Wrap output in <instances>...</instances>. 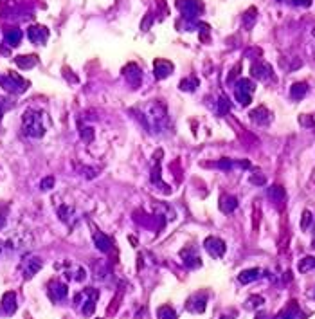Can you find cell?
Returning a JSON list of instances; mask_svg holds the SVG:
<instances>
[{"label":"cell","mask_w":315,"mask_h":319,"mask_svg":"<svg viewBox=\"0 0 315 319\" xmlns=\"http://www.w3.org/2000/svg\"><path fill=\"white\" fill-rule=\"evenodd\" d=\"M81 137L87 141V143H90V141H92V137H94V132H92L90 128H85V130L81 132Z\"/></svg>","instance_id":"29"},{"label":"cell","mask_w":315,"mask_h":319,"mask_svg":"<svg viewBox=\"0 0 315 319\" xmlns=\"http://www.w3.org/2000/svg\"><path fill=\"white\" fill-rule=\"evenodd\" d=\"M236 206H238V200L234 197H231V195H225V197H221L220 200V209L223 211V213H233L234 209H236Z\"/></svg>","instance_id":"16"},{"label":"cell","mask_w":315,"mask_h":319,"mask_svg":"<svg viewBox=\"0 0 315 319\" xmlns=\"http://www.w3.org/2000/svg\"><path fill=\"white\" fill-rule=\"evenodd\" d=\"M20 36H22V34H20L18 29H13L11 32H7V40H9L11 44H18V42H20Z\"/></svg>","instance_id":"25"},{"label":"cell","mask_w":315,"mask_h":319,"mask_svg":"<svg viewBox=\"0 0 315 319\" xmlns=\"http://www.w3.org/2000/svg\"><path fill=\"white\" fill-rule=\"evenodd\" d=\"M204 247H205V251H207L213 258H221V256L225 255V242L220 240V238H216V236H209V238H205Z\"/></svg>","instance_id":"5"},{"label":"cell","mask_w":315,"mask_h":319,"mask_svg":"<svg viewBox=\"0 0 315 319\" xmlns=\"http://www.w3.org/2000/svg\"><path fill=\"white\" fill-rule=\"evenodd\" d=\"M251 117L254 123H259V125H267L270 121V112L265 109V107H259L254 112H251Z\"/></svg>","instance_id":"13"},{"label":"cell","mask_w":315,"mask_h":319,"mask_svg":"<svg viewBox=\"0 0 315 319\" xmlns=\"http://www.w3.org/2000/svg\"><path fill=\"white\" fill-rule=\"evenodd\" d=\"M16 64H18L20 67H24V69H29V67H32V65L36 64V58L34 56H20V58H16Z\"/></svg>","instance_id":"24"},{"label":"cell","mask_w":315,"mask_h":319,"mask_svg":"<svg viewBox=\"0 0 315 319\" xmlns=\"http://www.w3.org/2000/svg\"><path fill=\"white\" fill-rule=\"evenodd\" d=\"M227 110H229V101L221 97V99H220V114H225Z\"/></svg>","instance_id":"31"},{"label":"cell","mask_w":315,"mask_h":319,"mask_svg":"<svg viewBox=\"0 0 315 319\" xmlns=\"http://www.w3.org/2000/svg\"><path fill=\"white\" fill-rule=\"evenodd\" d=\"M259 274H261L259 269H247V271H241V272H239L238 280H239V283L247 285V283H251V281L258 280Z\"/></svg>","instance_id":"14"},{"label":"cell","mask_w":315,"mask_h":319,"mask_svg":"<svg viewBox=\"0 0 315 319\" xmlns=\"http://www.w3.org/2000/svg\"><path fill=\"white\" fill-rule=\"evenodd\" d=\"M155 69H157V76L158 78H164L168 72H171V69H173V65L171 64H164V62H157L155 64Z\"/></svg>","instance_id":"22"},{"label":"cell","mask_w":315,"mask_h":319,"mask_svg":"<svg viewBox=\"0 0 315 319\" xmlns=\"http://www.w3.org/2000/svg\"><path fill=\"white\" fill-rule=\"evenodd\" d=\"M252 184H265V177H251Z\"/></svg>","instance_id":"32"},{"label":"cell","mask_w":315,"mask_h":319,"mask_svg":"<svg viewBox=\"0 0 315 319\" xmlns=\"http://www.w3.org/2000/svg\"><path fill=\"white\" fill-rule=\"evenodd\" d=\"M20 269H22V274H24L25 280H29V278H32L42 269V260L38 256H25L24 260H22Z\"/></svg>","instance_id":"4"},{"label":"cell","mask_w":315,"mask_h":319,"mask_svg":"<svg viewBox=\"0 0 315 319\" xmlns=\"http://www.w3.org/2000/svg\"><path fill=\"white\" fill-rule=\"evenodd\" d=\"M198 85V81L196 80H186V81H182L180 83V89H184V90H193Z\"/></svg>","instance_id":"26"},{"label":"cell","mask_w":315,"mask_h":319,"mask_svg":"<svg viewBox=\"0 0 315 319\" xmlns=\"http://www.w3.org/2000/svg\"><path fill=\"white\" fill-rule=\"evenodd\" d=\"M45 128H47L45 127V115L42 114V112L29 109L24 114V119H22V130H24L25 135L34 137V139L44 137Z\"/></svg>","instance_id":"2"},{"label":"cell","mask_w":315,"mask_h":319,"mask_svg":"<svg viewBox=\"0 0 315 319\" xmlns=\"http://www.w3.org/2000/svg\"><path fill=\"white\" fill-rule=\"evenodd\" d=\"M2 85H4V89L11 90V92H24V87H27L22 78L15 76V74H9L7 78H2Z\"/></svg>","instance_id":"7"},{"label":"cell","mask_w":315,"mask_h":319,"mask_svg":"<svg viewBox=\"0 0 315 319\" xmlns=\"http://www.w3.org/2000/svg\"><path fill=\"white\" fill-rule=\"evenodd\" d=\"M310 220H312V213H310V211H304V213H302V222H301L302 229H306V227H308Z\"/></svg>","instance_id":"27"},{"label":"cell","mask_w":315,"mask_h":319,"mask_svg":"<svg viewBox=\"0 0 315 319\" xmlns=\"http://www.w3.org/2000/svg\"><path fill=\"white\" fill-rule=\"evenodd\" d=\"M32 245V236L29 231L22 227H11V229L0 231V256L22 253Z\"/></svg>","instance_id":"1"},{"label":"cell","mask_w":315,"mask_h":319,"mask_svg":"<svg viewBox=\"0 0 315 319\" xmlns=\"http://www.w3.org/2000/svg\"><path fill=\"white\" fill-rule=\"evenodd\" d=\"M276 319H302V314L299 312V308L296 306V303H292V305L286 306Z\"/></svg>","instance_id":"15"},{"label":"cell","mask_w":315,"mask_h":319,"mask_svg":"<svg viewBox=\"0 0 315 319\" xmlns=\"http://www.w3.org/2000/svg\"><path fill=\"white\" fill-rule=\"evenodd\" d=\"M63 265H65V276H69V278H72V280L83 281L85 278H87L85 269L79 267V265H74V263H70V262H65Z\"/></svg>","instance_id":"9"},{"label":"cell","mask_w":315,"mask_h":319,"mask_svg":"<svg viewBox=\"0 0 315 319\" xmlns=\"http://www.w3.org/2000/svg\"><path fill=\"white\" fill-rule=\"evenodd\" d=\"M231 166H233V162L229 159H221L220 162H218V168H221V170H229Z\"/></svg>","instance_id":"30"},{"label":"cell","mask_w":315,"mask_h":319,"mask_svg":"<svg viewBox=\"0 0 315 319\" xmlns=\"http://www.w3.org/2000/svg\"><path fill=\"white\" fill-rule=\"evenodd\" d=\"M195 306H191L189 310H193V312H198L202 314L204 310H205V294H198V296H195Z\"/></svg>","instance_id":"19"},{"label":"cell","mask_w":315,"mask_h":319,"mask_svg":"<svg viewBox=\"0 0 315 319\" xmlns=\"http://www.w3.org/2000/svg\"><path fill=\"white\" fill-rule=\"evenodd\" d=\"M268 197L272 200H283L284 198V190L281 186H272L270 190H268Z\"/></svg>","instance_id":"21"},{"label":"cell","mask_w":315,"mask_h":319,"mask_svg":"<svg viewBox=\"0 0 315 319\" xmlns=\"http://www.w3.org/2000/svg\"><path fill=\"white\" fill-rule=\"evenodd\" d=\"M29 36H31V40L34 44H44L45 38H47V31H45L44 27H31Z\"/></svg>","instance_id":"17"},{"label":"cell","mask_w":315,"mask_h":319,"mask_svg":"<svg viewBox=\"0 0 315 319\" xmlns=\"http://www.w3.org/2000/svg\"><path fill=\"white\" fill-rule=\"evenodd\" d=\"M299 271L301 272H310V271H315V258H304L299 263Z\"/></svg>","instance_id":"20"},{"label":"cell","mask_w":315,"mask_h":319,"mask_svg":"<svg viewBox=\"0 0 315 319\" xmlns=\"http://www.w3.org/2000/svg\"><path fill=\"white\" fill-rule=\"evenodd\" d=\"M94 243L95 247L101 251V253H110L112 251V240L108 238V236H105L101 231H94Z\"/></svg>","instance_id":"10"},{"label":"cell","mask_w":315,"mask_h":319,"mask_svg":"<svg viewBox=\"0 0 315 319\" xmlns=\"http://www.w3.org/2000/svg\"><path fill=\"white\" fill-rule=\"evenodd\" d=\"M157 318L158 319H176V314L171 306H160L157 310Z\"/></svg>","instance_id":"18"},{"label":"cell","mask_w":315,"mask_h":319,"mask_svg":"<svg viewBox=\"0 0 315 319\" xmlns=\"http://www.w3.org/2000/svg\"><path fill=\"white\" fill-rule=\"evenodd\" d=\"M52 186H54V179H52V177H47V179H44V180H42V190H44V191H47V190H50V188H52Z\"/></svg>","instance_id":"28"},{"label":"cell","mask_w":315,"mask_h":319,"mask_svg":"<svg viewBox=\"0 0 315 319\" xmlns=\"http://www.w3.org/2000/svg\"><path fill=\"white\" fill-rule=\"evenodd\" d=\"M97 296H99V294L95 292L94 288H85L83 292H79L76 296V301L81 300V310L85 316H92V312H94V308H95Z\"/></svg>","instance_id":"3"},{"label":"cell","mask_w":315,"mask_h":319,"mask_svg":"<svg viewBox=\"0 0 315 319\" xmlns=\"http://www.w3.org/2000/svg\"><path fill=\"white\" fill-rule=\"evenodd\" d=\"M49 296L52 301H63L67 298V285L60 280H52L49 283Z\"/></svg>","instance_id":"6"},{"label":"cell","mask_w":315,"mask_h":319,"mask_svg":"<svg viewBox=\"0 0 315 319\" xmlns=\"http://www.w3.org/2000/svg\"><path fill=\"white\" fill-rule=\"evenodd\" d=\"M304 94H306V85L304 83H296L292 87V97L294 99H301Z\"/></svg>","instance_id":"23"},{"label":"cell","mask_w":315,"mask_h":319,"mask_svg":"<svg viewBox=\"0 0 315 319\" xmlns=\"http://www.w3.org/2000/svg\"><path fill=\"white\" fill-rule=\"evenodd\" d=\"M252 83L251 81H247V80H243V81H239L238 83V89H236V97H238V101L241 103V105H249L251 103V94H252Z\"/></svg>","instance_id":"8"},{"label":"cell","mask_w":315,"mask_h":319,"mask_svg":"<svg viewBox=\"0 0 315 319\" xmlns=\"http://www.w3.org/2000/svg\"><path fill=\"white\" fill-rule=\"evenodd\" d=\"M180 256H182V260H184V263L188 265L189 269H195V267H200L202 265V260H200V256L196 255L195 251L193 249H186V251H182L180 253Z\"/></svg>","instance_id":"11"},{"label":"cell","mask_w":315,"mask_h":319,"mask_svg":"<svg viewBox=\"0 0 315 319\" xmlns=\"http://www.w3.org/2000/svg\"><path fill=\"white\" fill-rule=\"evenodd\" d=\"M2 308L6 314H15L16 310V296L15 292H6L2 298Z\"/></svg>","instance_id":"12"}]
</instances>
